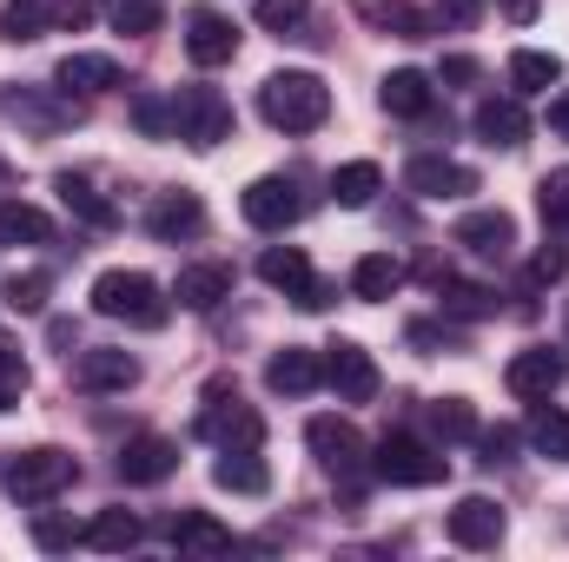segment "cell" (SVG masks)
<instances>
[{"mask_svg": "<svg viewBox=\"0 0 569 562\" xmlns=\"http://www.w3.org/2000/svg\"><path fill=\"white\" fill-rule=\"evenodd\" d=\"M259 113H266L279 133H311V127L331 120V87H325L318 73H305V67H284V73H272V80L259 87Z\"/></svg>", "mask_w": 569, "mask_h": 562, "instance_id": "6da1fadb", "label": "cell"}, {"mask_svg": "<svg viewBox=\"0 0 569 562\" xmlns=\"http://www.w3.org/2000/svg\"><path fill=\"white\" fill-rule=\"evenodd\" d=\"M93 311L100 318H120V324H140V331H159L166 311H172V298L146 279V272H127L120 265V272H100L93 279Z\"/></svg>", "mask_w": 569, "mask_h": 562, "instance_id": "7a4b0ae2", "label": "cell"}, {"mask_svg": "<svg viewBox=\"0 0 569 562\" xmlns=\"http://www.w3.org/2000/svg\"><path fill=\"white\" fill-rule=\"evenodd\" d=\"M172 140L199 145V152H212L219 140H232V107H226V93H212V87H179V93H172Z\"/></svg>", "mask_w": 569, "mask_h": 562, "instance_id": "3957f363", "label": "cell"}, {"mask_svg": "<svg viewBox=\"0 0 569 562\" xmlns=\"http://www.w3.org/2000/svg\"><path fill=\"white\" fill-rule=\"evenodd\" d=\"M371 470L385 476V483H398V490H430V483H443V456L418 443V436H405V430H391L378 450H371Z\"/></svg>", "mask_w": 569, "mask_h": 562, "instance_id": "277c9868", "label": "cell"}, {"mask_svg": "<svg viewBox=\"0 0 569 562\" xmlns=\"http://www.w3.org/2000/svg\"><path fill=\"white\" fill-rule=\"evenodd\" d=\"M67 483H73V456H67V450H53V443L20 450V456L7 463V490H13L20 503H53Z\"/></svg>", "mask_w": 569, "mask_h": 562, "instance_id": "5b68a950", "label": "cell"}, {"mask_svg": "<svg viewBox=\"0 0 569 562\" xmlns=\"http://www.w3.org/2000/svg\"><path fill=\"white\" fill-rule=\"evenodd\" d=\"M325 384L338 391V404H371L378 398V364L358 338H338L325 344Z\"/></svg>", "mask_w": 569, "mask_h": 562, "instance_id": "8992f818", "label": "cell"}, {"mask_svg": "<svg viewBox=\"0 0 569 562\" xmlns=\"http://www.w3.org/2000/svg\"><path fill=\"white\" fill-rule=\"evenodd\" d=\"M199 436H206V443H219V450H259V443H266V418H259L252 404H239V398H219V391H212V404L199 411Z\"/></svg>", "mask_w": 569, "mask_h": 562, "instance_id": "52a82bcc", "label": "cell"}, {"mask_svg": "<svg viewBox=\"0 0 569 562\" xmlns=\"http://www.w3.org/2000/svg\"><path fill=\"white\" fill-rule=\"evenodd\" d=\"M305 443H311V456H318L331 476H358V470H365V436H358L351 418H311L305 423Z\"/></svg>", "mask_w": 569, "mask_h": 562, "instance_id": "ba28073f", "label": "cell"}, {"mask_svg": "<svg viewBox=\"0 0 569 562\" xmlns=\"http://www.w3.org/2000/svg\"><path fill=\"white\" fill-rule=\"evenodd\" d=\"M73 384L93 391V398H107V391H133V384H140V358H133V351H113V344H93V351L73 358Z\"/></svg>", "mask_w": 569, "mask_h": 562, "instance_id": "9c48e42d", "label": "cell"}, {"mask_svg": "<svg viewBox=\"0 0 569 562\" xmlns=\"http://www.w3.org/2000/svg\"><path fill=\"white\" fill-rule=\"evenodd\" d=\"M186 53H192V67H226L239 53V27L212 7H192L186 13Z\"/></svg>", "mask_w": 569, "mask_h": 562, "instance_id": "30bf717a", "label": "cell"}, {"mask_svg": "<svg viewBox=\"0 0 569 562\" xmlns=\"http://www.w3.org/2000/svg\"><path fill=\"white\" fill-rule=\"evenodd\" d=\"M405 185H411L418 199H463V192H477V172L457 165V159H443V152H418V159L405 165Z\"/></svg>", "mask_w": 569, "mask_h": 562, "instance_id": "8fae6325", "label": "cell"}, {"mask_svg": "<svg viewBox=\"0 0 569 562\" xmlns=\"http://www.w3.org/2000/svg\"><path fill=\"white\" fill-rule=\"evenodd\" d=\"M457 245H470L477 259H510V252H517V219H510L503 205L463 212V219H457Z\"/></svg>", "mask_w": 569, "mask_h": 562, "instance_id": "7c38bea8", "label": "cell"}, {"mask_svg": "<svg viewBox=\"0 0 569 562\" xmlns=\"http://www.w3.org/2000/svg\"><path fill=\"white\" fill-rule=\"evenodd\" d=\"M298 212H305V199H298L291 179H252V185H246V219H252L259 232H284V225H298Z\"/></svg>", "mask_w": 569, "mask_h": 562, "instance_id": "4fadbf2b", "label": "cell"}, {"mask_svg": "<svg viewBox=\"0 0 569 562\" xmlns=\"http://www.w3.org/2000/svg\"><path fill=\"white\" fill-rule=\"evenodd\" d=\"M172 470H179V443H172V436H152V430H146V436H133V443H127V450H120V483H166V476H172Z\"/></svg>", "mask_w": 569, "mask_h": 562, "instance_id": "5bb4252c", "label": "cell"}, {"mask_svg": "<svg viewBox=\"0 0 569 562\" xmlns=\"http://www.w3.org/2000/svg\"><path fill=\"white\" fill-rule=\"evenodd\" d=\"M450 543H457V550H497V543H503V510H497L490 496H463V503L450 510Z\"/></svg>", "mask_w": 569, "mask_h": 562, "instance_id": "9a60e30c", "label": "cell"}, {"mask_svg": "<svg viewBox=\"0 0 569 562\" xmlns=\"http://www.w3.org/2000/svg\"><path fill=\"white\" fill-rule=\"evenodd\" d=\"M266 384H272L279 398H305V391H318V384H325V358H318V351H305V344H284L279 358L266 364Z\"/></svg>", "mask_w": 569, "mask_h": 562, "instance_id": "2e32d148", "label": "cell"}, {"mask_svg": "<svg viewBox=\"0 0 569 562\" xmlns=\"http://www.w3.org/2000/svg\"><path fill=\"white\" fill-rule=\"evenodd\" d=\"M172 298H179L186 311H219V304L232 298V265H219V259L186 265V272H179V284H172Z\"/></svg>", "mask_w": 569, "mask_h": 562, "instance_id": "e0dca14e", "label": "cell"}, {"mask_svg": "<svg viewBox=\"0 0 569 562\" xmlns=\"http://www.w3.org/2000/svg\"><path fill=\"white\" fill-rule=\"evenodd\" d=\"M53 80H60V93H113L120 87V60L113 53H67L53 67Z\"/></svg>", "mask_w": 569, "mask_h": 562, "instance_id": "ac0fdd59", "label": "cell"}, {"mask_svg": "<svg viewBox=\"0 0 569 562\" xmlns=\"http://www.w3.org/2000/svg\"><path fill=\"white\" fill-rule=\"evenodd\" d=\"M146 225H152V239L179 245V239H199V232H206V205H199V192H166Z\"/></svg>", "mask_w": 569, "mask_h": 562, "instance_id": "d6986e66", "label": "cell"}, {"mask_svg": "<svg viewBox=\"0 0 569 562\" xmlns=\"http://www.w3.org/2000/svg\"><path fill=\"white\" fill-rule=\"evenodd\" d=\"M430 100H437V93H430V73H418V67H398V73L378 80V107L398 113V120H425Z\"/></svg>", "mask_w": 569, "mask_h": 562, "instance_id": "ffe728a7", "label": "cell"}, {"mask_svg": "<svg viewBox=\"0 0 569 562\" xmlns=\"http://www.w3.org/2000/svg\"><path fill=\"white\" fill-rule=\"evenodd\" d=\"M503 384H510L517 398H550V391L563 384V358H557V351H517L510 371H503Z\"/></svg>", "mask_w": 569, "mask_h": 562, "instance_id": "44dd1931", "label": "cell"}, {"mask_svg": "<svg viewBox=\"0 0 569 562\" xmlns=\"http://www.w3.org/2000/svg\"><path fill=\"white\" fill-rule=\"evenodd\" d=\"M212 483L232 490V496H266V490H272V470L259 463V450H219Z\"/></svg>", "mask_w": 569, "mask_h": 562, "instance_id": "7402d4cb", "label": "cell"}, {"mask_svg": "<svg viewBox=\"0 0 569 562\" xmlns=\"http://www.w3.org/2000/svg\"><path fill=\"white\" fill-rule=\"evenodd\" d=\"M351 13L358 20H371L378 33H391V40H425L430 20L411 7V0H351Z\"/></svg>", "mask_w": 569, "mask_h": 562, "instance_id": "603a6c76", "label": "cell"}, {"mask_svg": "<svg viewBox=\"0 0 569 562\" xmlns=\"http://www.w3.org/2000/svg\"><path fill=\"white\" fill-rule=\"evenodd\" d=\"M477 140L503 145V152H510V145H523V140H530L523 107H517V100H483V107H477Z\"/></svg>", "mask_w": 569, "mask_h": 562, "instance_id": "cb8c5ba5", "label": "cell"}, {"mask_svg": "<svg viewBox=\"0 0 569 562\" xmlns=\"http://www.w3.org/2000/svg\"><path fill=\"white\" fill-rule=\"evenodd\" d=\"M53 192H60V205H67L73 219H87V225H100V232L120 219V212H113V199H100V192H93V179H80V172H60V179H53Z\"/></svg>", "mask_w": 569, "mask_h": 562, "instance_id": "d4e9b609", "label": "cell"}, {"mask_svg": "<svg viewBox=\"0 0 569 562\" xmlns=\"http://www.w3.org/2000/svg\"><path fill=\"white\" fill-rule=\"evenodd\" d=\"M172 543H179L186 556H226V550H232V530L212 523L206 510H186V516L172 523Z\"/></svg>", "mask_w": 569, "mask_h": 562, "instance_id": "484cf974", "label": "cell"}, {"mask_svg": "<svg viewBox=\"0 0 569 562\" xmlns=\"http://www.w3.org/2000/svg\"><path fill=\"white\" fill-rule=\"evenodd\" d=\"M378 185H385V172H378L371 159H351V165L331 172V199H338L345 212H365V205L378 199Z\"/></svg>", "mask_w": 569, "mask_h": 562, "instance_id": "4316f807", "label": "cell"}, {"mask_svg": "<svg viewBox=\"0 0 569 562\" xmlns=\"http://www.w3.org/2000/svg\"><path fill=\"white\" fill-rule=\"evenodd\" d=\"M53 239V219L27 199H7L0 205V245H47Z\"/></svg>", "mask_w": 569, "mask_h": 562, "instance_id": "83f0119b", "label": "cell"}, {"mask_svg": "<svg viewBox=\"0 0 569 562\" xmlns=\"http://www.w3.org/2000/svg\"><path fill=\"white\" fill-rule=\"evenodd\" d=\"M398 284H405V259H391V252H371V259H358L351 265V291L358 298H398Z\"/></svg>", "mask_w": 569, "mask_h": 562, "instance_id": "f1b7e54d", "label": "cell"}, {"mask_svg": "<svg viewBox=\"0 0 569 562\" xmlns=\"http://www.w3.org/2000/svg\"><path fill=\"white\" fill-rule=\"evenodd\" d=\"M557 80H563V60H557V53H543V47L510 53V87H517V93H550Z\"/></svg>", "mask_w": 569, "mask_h": 562, "instance_id": "f546056e", "label": "cell"}, {"mask_svg": "<svg viewBox=\"0 0 569 562\" xmlns=\"http://www.w3.org/2000/svg\"><path fill=\"white\" fill-rule=\"evenodd\" d=\"M87 543L107 550V556H120V550L140 543V516H133V510H100V516L87 523Z\"/></svg>", "mask_w": 569, "mask_h": 562, "instance_id": "4dcf8cb0", "label": "cell"}, {"mask_svg": "<svg viewBox=\"0 0 569 562\" xmlns=\"http://www.w3.org/2000/svg\"><path fill=\"white\" fill-rule=\"evenodd\" d=\"M259 279L272 284V291H284V298H291V291H298V284L311 279V259H305V252H298V245H272V252H266V259H259Z\"/></svg>", "mask_w": 569, "mask_h": 562, "instance_id": "1f68e13d", "label": "cell"}, {"mask_svg": "<svg viewBox=\"0 0 569 562\" xmlns=\"http://www.w3.org/2000/svg\"><path fill=\"white\" fill-rule=\"evenodd\" d=\"M40 27H47V0H7L0 7V40H40Z\"/></svg>", "mask_w": 569, "mask_h": 562, "instance_id": "d6a6232c", "label": "cell"}, {"mask_svg": "<svg viewBox=\"0 0 569 562\" xmlns=\"http://www.w3.org/2000/svg\"><path fill=\"white\" fill-rule=\"evenodd\" d=\"M530 443H537L550 463H563L569 456V411H543V418L530 423Z\"/></svg>", "mask_w": 569, "mask_h": 562, "instance_id": "836d02e7", "label": "cell"}, {"mask_svg": "<svg viewBox=\"0 0 569 562\" xmlns=\"http://www.w3.org/2000/svg\"><path fill=\"white\" fill-rule=\"evenodd\" d=\"M33 543H40V550H73V543H87V530H80L73 516L40 510V516H33Z\"/></svg>", "mask_w": 569, "mask_h": 562, "instance_id": "e575fe53", "label": "cell"}, {"mask_svg": "<svg viewBox=\"0 0 569 562\" xmlns=\"http://www.w3.org/2000/svg\"><path fill=\"white\" fill-rule=\"evenodd\" d=\"M47 291H53L47 272H13L7 279V311H47Z\"/></svg>", "mask_w": 569, "mask_h": 562, "instance_id": "d590c367", "label": "cell"}, {"mask_svg": "<svg viewBox=\"0 0 569 562\" xmlns=\"http://www.w3.org/2000/svg\"><path fill=\"white\" fill-rule=\"evenodd\" d=\"M430 423H437V436H477V411H470V398H443V404H430Z\"/></svg>", "mask_w": 569, "mask_h": 562, "instance_id": "8d00e7d4", "label": "cell"}, {"mask_svg": "<svg viewBox=\"0 0 569 562\" xmlns=\"http://www.w3.org/2000/svg\"><path fill=\"white\" fill-rule=\"evenodd\" d=\"M166 20L159 0H113V33H152Z\"/></svg>", "mask_w": 569, "mask_h": 562, "instance_id": "74e56055", "label": "cell"}, {"mask_svg": "<svg viewBox=\"0 0 569 562\" xmlns=\"http://www.w3.org/2000/svg\"><path fill=\"white\" fill-rule=\"evenodd\" d=\"M443 311H450V318H490L497 298H490L483 284H443Z\"/></svg>", "mask_w": 569, "mask_h": 562, "instance_id": "f35d334b", "label": "cell"}, {"mask_svg": "<svg viewBox=\"0 0 569 562\" xmlns=\"http://www.w3.org/2000/svg\"><path fill=\"white\" fill-rule=\"evenodd\" d=\"M537 205H543V219H550V225H569V165L543 172V185H537Z\"/></svg>", "mask_w": 569, "mask_h": 562, "instance_id": "ab89813d", "label": "cell"}, {"mask_svg": "<svg viewBox=\"0 0 569 562\" xmlns=\"http://www.w3.org/2000/svg\"><path fill=\"white\" fill-rule=\"evenodd\" d=\"M27 398V358L13 344H0V411H13Z\"/></svg>", "mask_w": 569, "mask_h": 562, "instance_id": "60d3db41", "label": "cell"}, {"mask_svg": "<svg viewBox=\"0 0 569 562\" xmlns=\"http://www.w3.org/2000/svg\"><path fill=\"white\" fill-rule=\"evenodd\" d=\"M305 13H311V0H259V27L266 33H291Z\"/></svg>", "mask_w": 569, "mask_h": 562, "instance_id": "b9f144b4", "label": "cell"}, {"mask_svg": "<svg viewBox=\"0 0 569 562\" xmlns=\"http://www.w3.org/2000/svg\"><path fill=\"white\" fill-rule=\"evenodd\" d=\"M133 120H140V133H152V140H172V100H133Z\"/></svg>", "mask_w": 569, "mask_h": 562, "instance_id": "7bdbcfd3", "label": "cell"}, {"mask_svg": "<svg viewBox=\"0 0 569 562\" xmlns=\"http://www.w3.org/2000/svg\"><path fill=\"white\" fill-rule=\"evenodd\" d=\"M93 13H100V0H60V7H53V20H60L67 33H80V27H87Z\"/></svg>", "mask_w": 569, "mask_h": 562, "instance_id": "ee69618b", "label": "cell"}, {"mask_svg": "<svg viewBox=\"0 0 569 562\" xmlns=\"http://www.w3.org/2000/svg\"><path fill=\"white\" fill-rule=\"evenodd\" d=\"M437 13H443V27H470L483 13V0H437Z\"/></svg>", "mask_w": 569, "mask_h": 562, "instance_id": "f6af8a7d", "label": "cell"}, {"mask_svg": "<svg viewBox=\"0 0 569 562\" xmlns=\"http://www.w3.org/2000/svg\"><path fill=\"white\" fill-rule=\"evenodd\" d=\"M291 298H298L305 311H325V304H331L338 291H331V284H325V279H305V284H298V291H291Z\"/></svg>", "mask_w": 569, "mask_h": 562, "instance_id": "bcb514c9", "label": "cell"}, {"mask_svg": "<svg viewBox=\"0 0 569 562\" xmlns=\"http://www.w3.org/2000/svg\"><path fill=\"white\" fill-rule=\"evenodd\" d=\"M517 450V430H483V463H503Z\"/></svg>", "mask_w": 569, "mask_h": 562, "instance_id": "7dc6e473", "label": "cell"}, {"mask_svg": "<svg viewBox=\"0 0 569 562\" xmlns=\"http://www.w3.org/2000/svg\"><path fill=\"white\" fill-rule=\"evenodd\" d=\"M563 265H569L563 252H550V245H543V252L530 259V279H543V284H550V279H563Z\"/></svg>", "mask_w": 569, "mask_h": 562, "instance_id": "c3c4849f", "label": "cell"}, {"mask_svg": "<svg viewBox=\"0 0 569 562\" xmlns=\"http://www.w3.org/2000/svg\"><path fill=\"white\" fill-rule=\"evenodd\" d=\"M443 80H477V60H470V53H450V60H443Z\"/></svg>", "mask_w": 569, "mask_h": 562, "instance_id": "681fc988", "label": "cell"}, {"mask_svg": "<svg viewBox=\"0 0 569 562\" xmlns=\"http://www.w3.org/2000/svg\"><path fill=\"white\" fill-rule=\"evenodd\" d=\"M550 127H557V133L569 140V87L557 93V100H550Z\"/></svg>", "mask_w": 569, "mask_h": 562, "instance_id": "f907efd6", "label": "cell"}]
</instances>
